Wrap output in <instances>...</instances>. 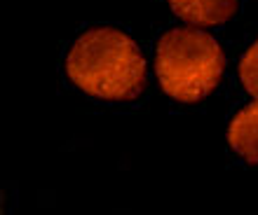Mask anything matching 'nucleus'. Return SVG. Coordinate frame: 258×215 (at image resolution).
<instances>
[{"mask_svg":"<svg viewBox=\"0 0 258 215\" xmlns=\"http://www.w3.org/2000/svg\"><path fill=\"white\" fill-rule=\"evenodd\" d=\"M68 77L106 101H132L146 89V59L132 38L115 28H92L66 59Z\"/></svg>","mask_w":258,"mask_h":215,"instance_id":"nucleus-1","label":"nucleus"},{"mask_svg":"<svg viewBox=\"0 0 258 215\" xmlns=\"http://www.w3.org/2000/svg\"><path fill=\"white\" fill-rule=\"evenodd\" d=\"M225 68L223 49L214 35L197 28H174L160 38L155 73L164 94L181 103H197L221 82Z\"/></svg>","mask_w":258,"mask_h":215,"instance_id":"nucleus-2","label":"nucleus"},{"mask_svg":"<svg viewBox=\"0 0 258 215\" xmlns=\"http://www.w3.org/2000/svg\"><path fill=\"white\" fill-rule=\"evenodd\" d=\"M169 7L190 26H218L237 12V0H169Z\"/></svg>","mask_w":258,"mask_h":215,"instance_id":"nucleus-3","label":"nucleus"},{"mask_svg":"<svg viewBox=\"0 0 258 215\" xmlns=\"http://www.w3.org/2000/svg\"><path fill=\"white\" fill-rule=\"evenodd\" d=\"M228 143L249 164H258V101L242 108L228 127Z\"/></svg>","mask_w":258,"mask_h":215,"instance_id":"nucleus-4","label":"nucleus"},{"mask_svg":"<svg viewBox=\"0 0 258 215\" xmlns=\"http://www.w3.org/2000/svg\"><path fill=\"white\" fill-rule=\"evenodd\" d=\"M239 80L253 98H258V40L246 49L239 61Z\"/></svg>","mask_w":258,"mask_h":215,"instance_id":"nucleus-5","label":"nucleus"}]
</instances>
